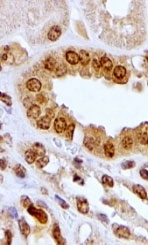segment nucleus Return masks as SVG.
Listing matches in <instances>:
<instances>
[{
	"label": "nucleus",
	"instance_id": "4",
	"mask_svg": "<svg viewBox=\"0 0 148 245\" xmlns=\"http://www.w3.org/2000/svg\"><path fill=\"white\" fill-rule=\"evenodd\" d=\"M54 129L57 133H62L66 129V121L62 117H58L54 121Z\"/></svg>",
	"mask_w": 148,
	"mask_h": 245
},
{
	"label": "nucleus",
	"instance_id": "22",
	"mask_svg": "<svg viewBox=\"0 0 148 245\" xmlns=\"http://www.w3.org/2000/svg\"><path fill=\"white\" fill-rule=\"evenodd\" d=\"M14 171H15V173H16V175L18 177H21V178L25 177L26 170H25V168L22 166V165H16Z\"/></svg>",
	"mask_w": 148,
	"mask_h": 245
},
{
	"label": "nucleus",
	"instance_id": "25",
	"mask_svg": "<svg viewBox=\"0 0 148 245\" xmlns=\"http://www.w3.org/2000/svg\"><path fill=\"white\" fill-rule=\"evenodd\" d=\"M102 183L107 185V186H110V187H112L113 186V179L108 176V175H104V176L102 177Z\"/></svg>",
	"mask_w": 148,
	"mask_h": 245
},
{
	"label": "nucleus",
	"instance_id": "17",
	"mask_svg": "<svg viewBox=\"0 0 148 245\" xmlns=\"http://www.w3.org/2000/svg\"><path fill=\"white\" fill-rule=\"evenodd\" d=\"M100 65L105 69V70H110V69L112 68L113 64H112V61L109 59L108 57H102L100 59Z\"/></svg>",
	"mask_w": 148,
	"mask_h": 245
},
{
	"label": "nucleus",
	"instance_id": "18",
	"mask_svg": "<svg viewBox=\"0 0 148 245\" xmlns=\"http://www.w3.org/2000/svg\"><path fill=\"white\" fill-rule=\"evenodd\" d=\"M133 145V140L130 136H125L122 139V146L126 150H130Z\"/></svg>",
	"mask_w": 148,
	"mask_h": 245
},
{
	"label": "nucleus",
	"instance_id": "37",
	"mask_svg": "<svg viewBox=\"0 0 148 245\" xmlns=\"http://www.w3.org/2000/svg\"><path fill=\"white\" fill-rule=\"evenodd\" d=\"M1 163H2V166H1V169H2V170H3V169H4V160H3V159L1 160Z\"/></svg>",
	"mask_w": 148,
	"mask_h": 245
},
{
	"label": "nucleus",
	"instance_id": "2",
	"mask_svg": "<svg viewBox=\"0 0 148 245\" xmlns=\"http://www.w3.org/2000/svg\"><path fill=\"white\" fill-rule=\"evenodd\" d=\"M62 34V29L59 25H55L52 28L49 30V32L47 34V38L50 41H56Z\"/></svg>",
	"mask_w": 148,
	"mask_h": 245
},
{
	"label": "nucleus",
	"instance_id": "14",
	"mask_svg": "<svg viewBox=\"0 0 148 245\" xmlns=\"http://www.w3.org/2000/svg\"><path fill=\"white\" fill-rule=\"evenodd\" d=\"M104 152H105V155L107 157H112L113 155H114V152H115V149H114V146H113V144L111 142H106L105 145H104Z\"/></svg>",
	"mask_w": 148,
	"mask_h": 245
},
{
	"label": "nucleus",
	"instance_id": "26",
	"mask_svg": "<svg viewBox=\"0 0 148 245\" xmlns=\"http://www.w3.org/2000/svg\"><path fill=\"white\" fill-rule=\"evenodd\" d=\"M139 142L141 144H144V145H145V144H148V134L147 133L143 132L142 134H141L140 137H139Z\"/></svg>",
	"mask_w": 148,
	"mask_h": 245
},
{
	"label": "nucleus",
	"instance_id": "13",
	"mask_svg": "<svg viewBox=\"0 0 148 245\" xmlns=\"http://www.w3.org/2000/svg\"><path fill=\"white\" fill-rule=\"evenodd\" d=\"M113 74H114V76L116 78L122 79L126 74V69L123 66H116L114 68V71H113Z\"/></svg>",
	"mask_w": 148,
	"mask_h": 245
},
{
	"label": "nucleus",
	"instance_id": "8",
	"mask_svg": "<svg viewBox=\"0 0 148 245\" xmlns=\"http://www.w3.org/2000/svg\"><path fill=\"white\" fill-rule=\"evenodd\" d=\"M40 113H41V109L39 106L37 105H32L31 107L28 109V111H27V115L30 118H37V117L40 116Z\"/></svg>",
	"mask_w": 148,
	"mask_h": 245
},
{
	"label": "nucleus",
	"instance_id": "34",
	"mask_svg": "<svg viewBox=\"0 0 148 245\" xmlns=\"http://www.w3.org/2000/svg\"><path fill=\"white\" fill-rule=\"evenodd\" d=\"M37 101H39L40 103H44V101H45V99H44V96L42 94H39V95H37Z\"/></svg>",
	"mask_w": 148,
	"mask_h": 245
},
{
	"label": "nucleus",
	"instance_id": "29",
	"mask_svg": "<svg viewBox=\"0 0 148 245\" xmlns=\"http://www.w3.org/2000/svg\"><path fill=\"white\" fill-rule=\"evenodd\" d=\"M21 203L24 207H26V208H28V207L31 205V202H30V199L28 197H26V196H23L21 198Z\"/></svg>",
	"mask_w": 148,
	"mask_h": 245
},
{
	"label": "nucleus",
	"instance_id": "6",
	"mask_svg": "<svg viewBox=\"0 0 148 245\" xmlns=\"http://www.w3.org/2000/svg\"><path fill=\"white\" fill-rule=\"evenodd\" d=\"M66 60L69 62L70 64L75 65L80 61V57H79V54L74 52V51H68L66 53Z\"/></svg>",
	"mask_w": 148,
	"mask_h": 245
},
{
	"label": "nucleus",
	"instance_id": "31",
	"mask_svg": "<svg viewBox=\"0 0 148 245\" xmlns=\"http://www.w3.org/2000/svg\"><path fill=\"white\" fill-rule=\"evenodd\" d=\"M140 175H141V177H142L143 179H146V180H148V171L145 170V169H141V170H140Z\"/></svg>",
	"mask_w": 148,
	"mask_h": 245
},
{
	"label": "nucleus",
	"instance_id": "9",
	"mask_svg": "<svg viewBox=\"0 0 148 245\" xmlns=\"http://www.w3.org/2000/svg\"><path fill=\"white\" fill-rule=\"evenodd\" d=\"M56 66H57L56 60H55L53 57H48L47 59L44 61V67L49 71L55 70V69H56Z\"/></svg>",
	"mask_w": 148,
	"mask_h": 245
},
{
	"label": "nucleus",
	"instance_id": "27",
	"mask_svg": "<svg viewBox=\"0 0 148 245\" xmlns=\"http://www.w3.org/2000/svg\"><path fill=\"white\" fill-rule=\"evenodd\" d=\"M84 144L89 148V149H93V147H94V140L91 139V138H86L85 141H84Z\"/></svg>",
	"mask_w": 148,
	"mask_h": 245
},
{
	"label": "nucleus",
	"instance_id": "3",
	"mask_svg": "<svg viewBox=\"0 0 148 245\" xmlns=\"http://www.w3.org/2000/svg\"><path fill=\"white\" fill-rule=\"evenodd\" d=\"M26 87L28 90L32 91V92H38L41 89V82L36 78H31L27 81Z\"/></svg>",
	"mask_w": 148,
	"mask_h": 245
},
{
	"label": "nucleus",
	"instance_id": "23",
	"mask_svg": "<svg viewBox=\"0 0 148 245\" xmlns=\"http://www.w3.org/2000/svg\"><path fill=\"white\" fill-rule=\"evenodd\" d=\"M48 162H49V158H48L47 156H42V157L40 158V159L37 160L36 166L38 167V168H42V167L45 166V165L48 164Z\"/></svg>",
	"mask_w": 148,
	"mask_h": 245
},
{
	"label": "nucleus",
	"instance_id": "28",
	"mask_svg": "<svg viewBox=\"0 0 148 245\" xmlns=\"http://www.w3.org/2000/svg\"><path fill=\"white\" fill-rule=\"evenodd\" d=\"M1 100L5 103V104H7L8 106L11 105V98H10L8 95H5L4 93H2L1 94Z\"/></svg>",
	"mask_w": 148,
	"mask_h": 245
},
{
	"label": "nucleus",
	"instance_id": "24",
	"mask_svg": "<svg viewBox=\"0 0 148 245\" xmlns=\"http://www.w3.org/2000/svg\"><path fill=\"white\" fill-rule=\"evenodd\" d=\"M53 237H54V239L56 240V242L58 244H60L61 243V233H60V229H59V227H58L57 225L55 226V228L53 230Z\"/></svg>",
	"mask_w": 148,
	"mask_h": 245
},
{
	"label": "nucleus",
	"instance_id": "12",
	"mask_svg": "<svg viewBox=\"0 0 148 245\" xmlns=\"http://www.w3.org/2000/svg\"><path fill=\"white\" fill-rule=\"evenodd\" d=\"M32 150L34 151V153H35L37 156H44V154H45V148L40 143L34 144L32 147Z\"/></svg>",
	"mask_w": 148,
	"mask_h": 245
},
{
	"label": "nucleus",
	"instance_id": "7",
	"mask_svg": "<svg viewBox=\"0 0 148 245\" xmlns=\"http://www.w3.org/2000/svg\"><path fill=\"white\" fill-rule=\"evenodd\" d=\"M77 208H78V210L81 213H83V214H86V213L88 212V210H89L88 202L86 201L85 199L78 198L77 199Z\"/></svg>",
	"mask_w": 148,
	"mask_h": 245
},
{
	"label": "nucleus",
	"instance_id": "1",
	"mask_svg": "<svg viewBox=\"0 0 148 245\" xmlns=\"http://www.w3.org/2000/svg\"><path fill=\"white\" fill-rule=\"evenodd\" d=\"M28 212L31 215H33L34 217H36V218L38 219L41 223L45 224L47 222V215H46V213L44 212V211H42V210H40V209H36L33 205H30L28 207Z\"/></svg>",
	"mask_w": 148,
	"mask_h": 245
},
{
	"label": "nucleus",
	"instance_id": "19",
	"mask_svg": "<svg viewBox=\"0 0 148 245\" xmlns=\"http://www.w3.org/2000/svg\"><path fill=\"white\" fill-rule=\"evenodd\" d=\"M36 156H37V155L34 153V151L32 149L26 151V152H25V160H26L27 163H29V164H32L33 162L35 161Z\"/></svg>",
	"mask_w": 148,
	"mask_h": 245
},
{
	"label": "nucleus",
	"instance_id": "10",
	"mask_svg": "<svg viewBox=\"0 0 148 245\" xmlns=\"http://www.w3.org/2000/svg\"><path fill=\"white\" fill-rule=\"evenodd\" d=\"M19 227H20V231H21V233L23 234L24 236L27 237L29 235V233H30L29 225L27 224V222L24 219L19 220Z\"/></svg>",
	"mask_w": 148,
	"mask_h": 245
},
{
	"label": "nucleus",
	"instance_id": "15",
	"mask_svg": "<svg viewBox=\"0 0 148 245\" xmlns=\"http://www.w3.org/2000/svg\"><path fill=\"white\" fill-rule=\"evenodd\" d=\"M133 191L136 193L137 195L141 197L142 199H145L147 197V194H146V191L145 189H144L141 185H134L133 186Z\"/></svg>",
	"mask_w": 148,
	"mask_h": 245
},
{
	"label": "nucleus",
	"instance_id": "30",
	"mask_svg": "<svg viewBox=\"0 0 148 245\" xmlns=\"http://www.w3.org/2000/svg\"><path fill=\"white\" fill-rule=\"evenodd\" d=\"M134 165H135V163H134L133 161H126V162H124V163L122 164V168L129 169V168L134 167Z\"/></svg>",
	"mask_w": 148,
	"mask_h": 245
},
{
	"label": "nucleus",
	"instance_id": "21",
	"mask_svg": "<svg viewBox=\"0 0 148 245\" xmlns=\"http://www.w3.org/2000/svg\"><path fill=\"white\" fill-rule=\"evenodd\" d=\"M66 71H67L66 66H65L63 63L58 64L56 66V69H55V73H56L57 76H63V75L66 73Z\"/></svg>",
	"mask_w": 148,
	"mask_h": 245
},
{
	"label": "nucleus",
	"instance_id": "20",
	"mask_svg": "<svg viewBox=\"0 0 148 245\" xmlns=\"http://www.w3.org/2000/svg\"><path fill=\"white\" fill-rule=\"evenodd\" d=\"M1 59L3 62L5 63H12L13 60H14V57H13V54L9 51H5L4 53H2V57Z\"/></svg>",
	"mask_w": 148,
	"mask_h": 245
},
{
	"label": "nucleus",
	"instance_id": "11",
	"mask_svg": "<svg viewBox=\"0 0 148 245\" xmlns=\"http://www.w3.org/2000/svg\"><path fill=\"white\" fill-rule=\"evenodd\" d=\"M116 234L120 238H128L130 236V231L127 227L124 226H119L118 229L116 231Z\"/></svg>",
	"mask_w": 148,
	"mask_h": 245
},
{
	"label": "nucleus",
	"instance_id": "16",
	"mask_svg": "<svg viewBox=\"0 0 148 245\" xmlns=\"http://www.w3.org/2000/svg\"><path fill=\"white\" fill-rule=\"evenodd\" d=\"M79 57H80V62L82 65H87L90 61V56H89V53L85 50H81L80 53H79Z\"/></svg>",
	"mask_w": 148,
	"mask_h": 245
},
{
	"label": "nucleus",
	"instance_id": "33",
	"mask_svg": "<svg viewBox=\"0 0 148 245\" xmlns=\"http://www.w3.org/2000/svg\"><path fill=\"white\" fill-rule=\"evenodd\" d=\"M92 66H93V67L96 69V70H98L99 67L101 66V65H100V61L98 62V61L96 60V59H94V60H93V62H92Z\"/></svg>",
	"mask_w": 148,
	"mask_h": 245
},
{
	"label": "nucleus",
	"instance_id": "36",
	"mask_svg": "<svg viewBox=\"0 0 148 245\" xmlns=\"http://www.w3.org/2000/svg\"><path fill=\"white\" fill-rule=\"evenodd\" d=\"M73 129H74V125H73V124H72V125H70V131L68 130V136H70V137H71V135H72V131H73Z\"/></svg>",
	"mask_w": 148,
	"mask_h": 245
},
{
	"label": "nucleus",
	"instance_id": "5",
	"mask_svg": "<svg viewBox=\"0 0 148 245\" xmlns=\"http://www.w3.org/2000/svg\"><path fill=\"white\" fill-rule=\"evenodd\" d=\"M50 124H51V118L49 116H43V117H41V118H39L38 121H37V126H38L40 129H44V130L49 128Z\"/></svg>",
	"mask_w": 148,
	"mask_h": 245
},
{
	"label": "nucleus",
	"instance_id": "38",
	"mask_svg": "<svg viewBox=\"0 0 148 245\" xmlns=\"http://www.w3.org/2000/svg\"><path fill=\"white\" fill-rule=\"evenodd\" d=\"M147 59H148V56H147Z\"/></svg>",
	"mask_w": 148,
	"mask_h": 245
},
{
	"label": "nucleus",
	"instance_id": "32",
	"mask_svg": "<svg viewBox=\"0 0 148 245\" xmlns=\"http://www.w3.org/2000/svg\"><path fill=\"white\" fill-rule=\"evenodd\" d=\"M56 198H57V200H58V202H59V203H60V204H61V206H62V207H63V208H65V209H67V208H68V204H67V203H66V202H65V201H64V200L60 199L59 197H58V196H56Z\"/></svg>",
	"mask_w": 148,
	"mask_h": 245
},
{
	"label": "nucleus",
	"instance_id": "35",
	"mask_svg": "<svg viewBox=\"0 0 148 245\" xmlns=\"http://www.w3.org/2000/svg\"><path fill=\"white\" fill-rule=\"evenodd\" d=\"M5 234H6V235H7V238H8V242H7V243L10 244V243H11V237H12V236H11V233H10V231H6Z\"/></svg>",
	"mask_w": 148,
	"mask_h": 245
}]
</instances>
